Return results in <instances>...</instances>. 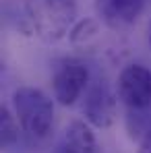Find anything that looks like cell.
I'll list each match as a JSON object with an SVG mask.
<instances>
[{"label":"cell","instance_id":"obj_1","mask_svg":"<svg viewBox=\"0 0 151 153\" xmlns=\"http://www.w3.org/2000/svg\"><path fill=\"white\" fill-rule=\"evenodd\" d=\"M25 15L37 37L58 42L73 31L77 0H25Z\"/></svg>","mask_w":151,"mask_h":153},{"label":"cell","instance_id":"obj_2","mask_svg":"<svg viewBox=\"0 0 151 153\" xmlns=\"http://www.w3.org/2000/svg\"><path fill=\"white\" fill-rule=\"evenodd\" d=\"M13 108L19 124L29 139L44 141L54 128V103L35 87H19L13 93Z\"/></svg>","mask_w":151,"mask_h":153},{"label":"cell","instance_id":"obj_3","mask_svg":"<svg viewBox=\"0 0 151 153\" xmlns=\"http://www.w3.org/2000/svg\"><path fill=\"white\" fill-rule=\"evenodd\" d=\"M89 83H91V75L87 64L77 58H66L58 62L52 76L54 97L62 105H73L83 95V91H87Z\"/></svg>","mask_w":151,"mask_h":153},{"label":"cell","instance_id":"obj_4","mask_svg":"<svg viewBox=\"0 0 151 153\" xmlns=\"http://www.w3.org/2000/svg\"><path fill=\"white\" fill-rule=\"evenodd\" d=\"M118 97L130 112L151 108V71L143 64H128L118 76Z\"/></svg>","mask_w":151,"mask_h":153},{"label":"cell","instance_id":"obj_5","mask_svg":"<svg viewBox=\"0 0 151 153\" xmlns=\"http://www.w3.org/2000/svg\"><path fill=\"white\" fill-rule=\"evenodd\" d=\"M83 114L89 124L97 128H108L114 124L118 116L116 108V95L110 89V85L101 79H93L85 91V103H83Z\"/></svg>","mask_w":151,"mask_h":153},{"label":"cell","instance_id":"obj_6","mask_svg":"<svg viewBox=\"0 0 151 153\" xmlns=\"http://www.w3.org/2000/svg\"><path fill=\"white\" fill-rule=\"evenodd\" d=\"M145 2L147 0H95V10L106 25L118 29L132 25L141 17Z\"/></svg>","mask_w":151,"mask_h":153},{"label":"cell","instance_id":"obj_7","mask_svg":"<svg viewBox=\"0 0 151 153\" xmlns=\"http://www.w3.org/2000/svg\"><path fill=\"white\" fill-rule=\"evenodd\" d=\"M58 149L68 153H97V141L91 128L85 122L75 120L64 128V134L58 143Z\"/></svg>","mask_w":151,"mask_h":153},{"label":"cell","instance_id":"obj_8","mask_svg":"<svg viewBox=\"0 0 151 153\" xmlns=\"http://www.w3.org/2000/svg\"><path fill=\"white\" fill-rule=\"evenodd\" d=\"M17 141H19V120L6 105H2L0 108V143L6 149L15 145Z\"/></svg>","mask_w":151,"mask_h":153},{"label":"cell","instance_id":"obj_9","mask_svg":"<svg viewBox=\"0 0 151 153\" xmlns=\"http://www.w3.org/2000/svg\"><path fill=\"white\" fill-rule=\"evenodd\" d=\"M137 153H151V126L141 134V139H139V149Z\"/></svg>","mask_w":151,"mask_h":153},{"label":"cell","instance_id":"obj_10","mask_svg":"<svg viewBox=\"0 0 151 153\" xmlns=\"http://www.w3.org/2000/svg\"><path fill=\"white\" fill-rule=\"evenodd\" d=\"M149 44H151V27H149Z\"/></svg>","mask_w":151,"mask_h":153},{"label":"cell","instance_id":"obj_11","mask_svg":"<svg viewBox=\"0 0 151 153\" xmlns=\"http://www.w3.org/2000/svg\"><path fill=\"white\" fill-rule=\"evenodd\" d=\"M56 153H66V151H60V149H56Z\"/></svg>","mask_w":151,"mask_h":153}]
</instances>
